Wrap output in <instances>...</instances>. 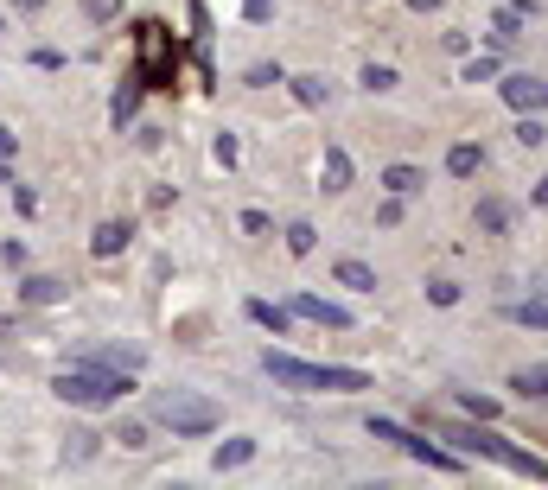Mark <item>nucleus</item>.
Listing matches in <instances>:
<instances>
[{"label":"nucleus","instance_id":"35","mask_svg":"<svg viewBox=\"0 0 548 490\" xmlns=\"http://www.w3.org/2000/svg\"><path fill=\"white\" fill-rule=\"evenodd\" d=\"M7 153H20V134H13V128H0V160H7Z\"/></svg>","mask_w":548,"mask_h":490},{"label":"nucleus","instance_id":"23","mask_svg":"<svg viewBox=\"0 0 548 490\" xmlns=\"http://www.w3.org/2000/svg\"><path fill=\"white\" fill-rule=\"evenodd\" d=\"M313 249H319L313 223H287V255H313Z\"/></svg>","mask_w":548,"mask_h":490},{"label":"nucleus","instance_id":"28","mask_svg":"<svg viewBox=\"0 0 548 490\" xmlns=\"http://www.w3.org/2000/svg\"><path fill=\"white\" fill-rule=\"evenodd\" d=\"M427 300H434V306H459V287H453V280H427Z\"/></svg>","mask_w":548,"mask_h":490},{"label":"nucleus","instance_id":"21","mask_svg":"<svg viewBox=\"0 0 548 490\" xmlns=\"http://www.w3.org/2000/svg\"><path fill=\"white\" fill-rule=\"evenodd\" d=\"M357 83H364L370 96H389V90H396L402 77H396V64H364V77H357Z\"/></svg>","mask_w":548,"mask_h":490},{"label":"nucleus","instance_id":"14","mask_svg":"<svg viewBox=\"0 0 548 490\" xmlns=\"http://www.w3.org/2000/svg\"><path fill=\"white\" fill-rule=\"evenodd\" d=\"M421 185H427V172H421V166H408V160L383 166V191H396V198H415Z\"/></svg>","mask_w":548,"mask_h":490},{"label":"nucleus","instance_id":"29","mask_svg":"<svg viewBox=\"0 0 548 490\" xmlns=\"http://www.w3.org/2000/svg\"><path fill=\"white\" fill-rule=\"evenodd\" d=\"M249 83H255V90H268V83H287V77H281V64H249Z\"/></svg>","mask_w":548,"mask_h":490},{"label":"nucleus","instance_id":"5","mask_svg":"<svg viewBox=\"0 0 548 490\" xmlns=\"http://www.w3.org/2000/svg\"><path fill=\"white\" fill-rule=\"evenodd\" d=\"M370 433H376V440H389V446H402L408 459H421L427 471H453V478H459V471H466V459H459V452L434 446V440H427V433H408V427H396V420H383V414H370Z\"/></svg>","mask_w":548,"mask_h":490},{"label":"nucleus","instance_id":"32","mask_svg":"<svg viewBox=\"0 0 548 490\" xmlns=\"http://www.w3.org/2000/svg\"><path fill=\"white\" fill-rule=\"evenodd\" d=\"M243 230H249V236H268V230H274V223L262 217V210H243Z\"/></svg>","mask_w":548,"mask_h":490},{"label":"nucleus","instance_id":"25","mask_svg":"<svg viewBox=\"0 0 548 490\" xmlns=\"http://www.w3.org/2000/svg\"><path fill=\"white\" fill-rule=\"evenodd\" d=\"M115 440H122L128 452H147L153 440H147V427H141V420H122V427H115Z\"/></svg>","mask_w":548,"mask_h":490},{"label":"nucleus","instance_id":"3","mask_svg":"<svg viewBox=\"0 0 548 490\" xmlns=\"http://www.w3.org/2000/svg\"><path fill=\"white\" fill-rule=\"evenodd\" d=\"M128 389H134L128 370H109V363H96V357H77L71 370L51 376V395L71 401V408H115Z\"/></svg>","mask_w":548,"mask_h":490},{"label":"nucleus","instance_id":"9","mask_svg":"<svg viewBox=\"0 0 548 490\" xmlns=\"http://www.w3.org/2000/svg\"><path fill=\"white\" fill-rule=\"evenodd\" d=\"M128 242H134V223L109 217V223H96V236H90V255H96V261H109V255H122Z\"/></svg>","mask_w":548,"mask_h":490},{"label":"nucleus","instance_id":"11","mask_svg":"<svg viewBox=\"0 0 548 490\" xmlns=\"http://www.w3.org/2000/svg\"><path fill=\"white\" fill-rule=\"evenodd\" d=\"M504 319L523 325V331H548V293H536V300H504Z\"/></svg>","mask_w":548,"mask_h":490},{"label":"nucleus","instance_id":"22","mask_svg":"<svg viewBox=\"0 0 548 490\" xmlns=\"http://www.w3.org/2000/svg\"><path fill=\"white\" fill-rule=\"evenodd\" d=\"M96 440H102V433H90V427H77L71 440H64V459H71V465H90V459H96Z\"/></svg>","mask_w":548,"mask_h":490},{"label":"nucleus","instance_id":"20","mask_svg":"<svg viewBox=\"0 0 548 490\" xmlns=\"http://www.w3.org/2000/svg\"><path fill=\"white\" fill-rule=\"evenodd\" d=\"M249 459H255V440H224V446L211 452L217 471H236V465H249Z\"/></svg>","mask_w":548,"mask_h":490},{"label":"nucleus","instance_id":"27","mask_svg":"<svg viewBox=\"0 0 548 490\" xmlns=\"http://www.w3.org/2000/svg\"><path fill=\"white\" fill-rule=\"evenodd\" d=\"M517 140H523V147H542V140H548V128H542L536 115H523V121H517Z\"/></svg>","mask_w":548,"mask_h":490},{"label":"nucleus","instance_id":"16","mask_svg":"<svg viewBox=\"0 0 548 490\" xmlns=\"http://www.w3.org/2000/svg\"><path fill=\"white\" fill-rule=\"evenodd\" d=\"M141 90H147V77H128L122 90H115V102H109V121H115V128H128V121H134V109H141Z\"/></svg>","mask_w":548,"mask_h":490},{"label":"nucleus","instance_id":"8","mask_svg":"<svg viewBox=\"0 0 548 490\" xmlns=\"http://www.w3.org/2000/svg\"><path fill=\"white\" fill-rule=\"evenodd\" d=\"M351 179H357V166H351V153L345 147H325V166H319V191H351Z\"/></svg>","mask_w":548,"mask_h":490},{"label":"nucleus","instance_id":"18","mask_svg":"<svg viewBox=\"0 0 548 490\" xmlns=\"http://www.w3.org/2000/svg\"><path fill=\"white\" fill-rule=\"evenodd\" d=\"M510 389H517L523 401H542V395H548V363H529V370H517V376H510Z\"/></svg>","mask_w":548,"mask_h":490},{"label":"nucleus","instance_id":"34","mask_svg":"<svg viewBox=\"0 0 548 490\" xmlns=\"http://www.w3.org/2000/svg\"><path fill=\"white\" fill-rule=\"evenodd\" d=\"M90 7V20H115V0H83Z\"/></svg>","mask_w":548,"mask_h":490},{"label":"nucleus","instance_id":"31","mask_svg":"<svg viewBox=\"0 0 548 490\" xmlns=\"http://www.w3.org/2000/svg\"><path fill=\"white\" fill-rule=\"evenodd\" d=\"M268 13H274V0H243V20H249V26H262Z\"/></svg>","mask_w":548,"mask_h":490},{"label":"nucleus","instance_id":"10","mask_svg":"<svg viewBox=\"0 0 548 490\" xmlns=\"http://www.w3.org/2000/svg\"><path fill=\"white\" fill-rule=\"evenodd\" d=\"M64 293H71V287H64L58 274H26L20 280V306H58Z\"/></svg>","mask_w":548,"mask_h":490},{"label":"nucleus","instance_id":"19","mask_svg":"<svg viewBox=\"0 0 548 490\" xmlns=\"http://www.w3.org/2000/svg\"><path fill=\"white\" fill-rule=\"evenodd\" d=\"M510 217H517V210H510L504 198H485V204H478V230H485V236H504Z\"/></svg>","mask_w":548,"mask_h":490},{"label":"nucleus","instance_id":"36","mask_svg":"<svg viewBox=\"0 0 548 490\" xmlns=\"http://www.w3.org/2000/svg\"><path fill=\"white\" fill-rule=\"evenodd\" d=\"M529 198H536V204H542V210H548V179H542V185H536V191H529Z\"/></svg>","mask_w":548,"mask_h":490},{"label":"nucleus","instance_id":"6","mask_svg":"<svg viewBox=\"0 0 548 490\" xmlns=\"http://www.w3.org/2000/svg\"><path fill=\"white\" fill-rule=\"evenodd\" d=\"M287 312H294V319H313V325H332V331H351L357 325L338 300H319V293H294V306H287Z\"/></svg>","mask_w":548,"mask_h":490},{"label":"nucleus","instance_id":"33","mask_svg":"<svg viewBox=\"0 0 548 490\" xmlns=\"http://www.w3.org/2000/svg\"><path fill=\"white\" fill-rule=\"evenodd\" d=\"M211 153H217L224 166H236V134H217V147H211Z\"/></svg>","mask_w":548,"mask_h":490},{"label":"nucleus","instance_id":"39","mask_svg":"<svg viewBox=\"0 0 548 490\" xmlns=\"http://www.w3.org/2000/svg\"><path fill=\"white\" fill-rule=\"evenodd\" d=\"M536 293H548V287H536Z\"/></svg>","mask_w":548,"mask_h":490},{"label":"nucleus","instance_id":"2","mask_svg":"<svg viewBox=\"0 0 548 490\" xmlns=\"http://www.w3.org/2000/svg\"><path fill=\"white\" fill-rule=\"evenodd\" d=\"M427 427L440 433V440H453L466 459H491V465H504V471H517V478H536L548 484V459H536V452H523V446H510L504 433H491L485 420L478 427H459V420H427Z\"/></svg>","mask_w":548,"mask_h":490},{"label":"nucleus","instance_id":"1","mask_svg":"<svg viewBox=\"0 0 548 490\" xmlns=\"http://www.w3.org/2000/svg\"><path fill=\"white\" fill-rule=\"evenodd\" d=\"M262 370L274 389H294V395H357L370 389V370H351V363H306L294 350H262Z\"/></svg>","mask_w":548,"mask_h":490},{"label":"nucleus","instance_id":"13","mask_svg":"<svg viewBox=\"0 0 548 490\" xmlns=\"http://www.w3.org/2000/svg\"><path fill=\"white\" fill-rule=\"evenodd\" d=\"M332 280H338V287H351V293H376V268H370V261H357V255L338 261Z\"/></svg>","mask_w":548,"mask_h":490},{"label":"nucleus","instance_id":"37","mask_svg":"<svg viewBox=\"0 0 548 490\" xmlns=\"http://www.w3.org/2000/svg\"><path fill=\"white\" fill-rule=\"evenodd\" d=\"M408 7H415V13H434V7H440V0H408Z\"/></svg>","mask_w":548,"mask_h":490},{"label":"nucleus","instance_id":"26","mask_svg":"<svg viewBox=\"0 0 548 490\" xmlns=\"http://www.w3.org/2000/svg\"><path fill=\"white\" fill-rule=\"evenodd\" d=\"M491 77H498V58H472L459 70V83H491Z\"/></svg>","mask_w":548,"mask_h":490},{"label":"nucleus","instance_id":"24","mask_svg":"<svg viewBox=\"0 0 548 490\" xmlns=\"http://www.w3.org/2000/svg\"><path fill=\"white\" fill-rule=\"evenodd\" d=\"M459 408H466L472 420H498V401H491V395H478V389H466V395H459Z\"/></svg>","mask_w":548,"mask_h":490},{"label":"nucleus","instance_id":"4","mask_svg":"<svg viewBox=\"0 0 548 490\" xmlns=\"http://www.w3.org/2000/svg\"><path fill=\"white\" fill-rule=\"evenodd\" d=\"M153 420L173 427L179 440H204V433H217L224 408H217L211 395H192V389H160V395H153Z\"/></svg>","mask_w":548,"mask_h":490},{"label":"nucleus","instance_id":"7","mask_svg":"<svg viewBox=\"0 0 548 490\" xmlns=\"http://www.w3.org/2000/svg\"><path fill=\"white\" fill-rule=\"evenodd\" d=\"M504 102L517 115H536V109H548V83L529 77V70H517V77H504Z\"/></svg>","mask_w":548,"mask_h":490},{"label":"nucleus","instance_id":"15","mask_svg":"<svg viewBox=\"0 0 548 490\" xmlns=\"http://www.w3.org/2000/svg\"><path fill=\"white\" fill-rule=\"evenodd\" d=\"M287 83H294V102H300V109H325V102H332V83H325L319 70H306V77H287Z\"/></svg>","mask_w":548,"mask_h":490},{"label":"nucleus","instance_id":"38","mask_svg":"<svg viewBox=\"0 0 548 490\" xmlns=\"http://www.w3.org/2000/svg\"><path fill=\"white\" fill-rule=\"evenodd\" d=\"M20 7H26V13H39V7H45V0H20Z\"/></svg>","mask_w":548,"mask_h":490},{"label":"nucleus","instance_id":"30","mask_svg":"<svg viewBox=\"0 0 548 490\" xmlns=\"http://www.w3.org/2000/svg\"><path fill=\"white\" fill-rule=\"evenodd\" d=\"M396 223H402V198H396V191H389V204L376 210V230H396Z\"/></svg>","mask_w":548,"mask_h":490},{"label":"nucleus","instance_id":"17","mask_svg":"<svg viewBox=\"0 0 548 490\" xmlns=\"http://www.w3.org/2000/svg\"><path fill=\"white\" fill-rule=\"evenodd\" d=\"M447 172H453V179H478V172H485V147H472V140L447 147Z\"/></svg>","mask_w":548,"mask_h":490},{"label":"nucleus","instance_id":"12","mask_svg":"<svg viewBox=\"0 0 548 490\" xmlns=\"http://www.w3.org/2000/svg\"><path fill=\"white\" fill-rule=\"evenodd\" d=\"M243 312H249V319L262 325V331H274V338H287V331H294V312H287V306H274V300H249Z\"/></svg>","mask_w":548,"mask_h":490}]
</instances>
